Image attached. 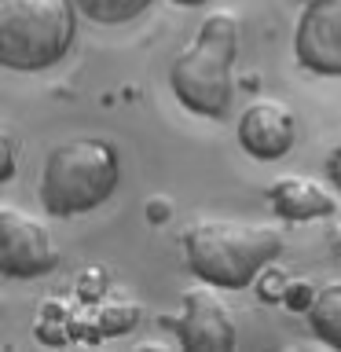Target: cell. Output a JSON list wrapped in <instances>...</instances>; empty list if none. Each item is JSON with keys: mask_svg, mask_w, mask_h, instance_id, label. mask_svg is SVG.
<instances>
[{"mask_svg": "<svg viewBox=\"0 0 341 352\" xmlns=\"http://www.w3.org/2000/svg\"><path fill=\"white\" fill-rule=\"evenodd\" d=\"M239 55V19L228 11H213L195 41L173 59L169 85L176 99L202 118H224L231 110V66Z\"/></svg>", "mask_w": 341, "mask_h": 352, "instance_id": "7a4b0ae2", "label": "cell"}, {"mask_svg": "<svg viewBox=\"0 0 341 352\" xmlns=\"http://www.w3.org/2000/svg\"><path fill=\"white\" fill-rule=\"evenodd\" d=\"M308 323H312L319 341L341 349V279L327 283L323 290L312 294V305H308Z\"/></svg>", "mask_w": 341, "mask_h": 352, "instance_id": "30bf717a", "label": "cell"}, {"mask_svg": "<svg viewBox=\"0 0 341 352\" xmlns=\"http://www.w3.org/2000/svg\"><path fill=\"white\" fill-rule=\"evenodd\" d=\"M297 140V121L294 110L279 99H257L242 110L239 118V143L250 158L275 162L294 147Z\"/></svg>", "mask_w": 341, "mask_h": 352, "instance_id": "ba28073f", "label": "cell"}, {"mask_svg": "<svg viewBox=\"0 0 341 352\" xmlns=\"http://www.w3.org/2000/svg\"><path fill=\"white\" fill-rule=\"evenodd\" d=\"M77 0H0V63L8 70H48L70 52Z\"/></svg>", "mask_w": 341, "mask_h": 352, "instance_id": "277c9868", "label": "cell"}, {"mask_svg": "<svg viewBox=\"0 0 341 352\" xmlns=\"http://www.w3.org/2000/svg\"><path fill=\"white\" fill-rule=\"evenodd\" d=\"M294 52L305 70L341 77V0H305Z\"/></svg>", "mask_w": 341, "mask_h": 352, "instance_id": "52a82bcc", "label": "cell"}, {"mask_svg": "<svg viewBox=\"0 0 341 352\" xmlns=\"http://www.w3.org/2000/svg\"><path fill=\"white\" fill-rule=\"evenodd\" d=\"M151 0H77V8L85 11L88 19L107 22V26H118V22L136 19L140 11H147Z\"/></svg>", "mask_w": 341, "mask_h": 352, "instance_id": "8fae6325", "label": "cell"}, {"mask_svg": "<svg viewBox=\"0 0 341 352\" xmlns=\"http://www.w3.org/2000/svg\"><path fill=\"white\" fill-rule=\"evenodd\" d=\"M184 312L173 319V330L187 352H228L235 349V319L228 305L206 286H191L180 294Z\"/></svg>", "mask_w": 341, "mask_h": 352, "instance_id": "8992f818", "label": "cell"}, {"mask_svg": "<svg viewBox=\"0 0 341 352\" xmlns=\"http://www.w3.org/2000/svg\"><path fill=\"white\" fill-rule=\"evenodd\" d=\"M121 162L114 143L77 136L48 151L41 176V206L55 217H77L103 206L118 191Z\"/></svg>", "mask_w": 341, "mask_h": 352, "instance_id": "3957f363", "label": "cell"}, {"mask_svg": "<svg viewBox=\"0 0 341 352\" xmlns=\"http://www.w3.org/2000/svg\"><path fill=\"white\" fill-rule=\"evenodd\" d=\"M268 202L283 220H316L334 213V198L312 176H283L268 187Z\"/></svg>", "mask_w": 341, "mask_h": 352, "instance_id": "9c48e42d", "label": "cell"}, {"mask_svg": "<svg viewBox=\"0 0 341 352\" xmlns=\"http://www.w3.org/2000/svg\"><path fill=\"white\" fill-rule=\"evenodd\" d=\"M283 253V235L246 220H198L184 231V257L202 283L242 290Z\"/></svg>", "mask_w": 341, "mask_h": 352, "instance_id": "6da1fadb", "label": "cell"}, {"mask_svg": "<svg viewBox=\"0 0 341 352\" xmlns=\"http://www.w3.org/2000/svg\"><path fill=\"white\" fill-rule=\"evenodd\" d=\"M11 173H15V140L4 132V169H0V180H11Z\"/></svg>", "mask_w": 341, "mask_h": 352, "instance_id": "7c38bea8", "label": "cell"}, {"mask_svg": "<svg viewBox=\"0 0 341 352\" xmlns=\"http://www.w3.org/2000/svg\"><path fill=\"white\" fill-rule=\"evenodd\" d=\"M173 4H184V8H198V4H206V0H173Z\"/></svg>", "mask_w": 341, "mask_h": 352, "instance_id": "5bb4252c", "label": "cell"}, {"mask_svg": "<svg viewBox=\"0 0 341 352\" xmlns=\"http://www.w3.org/2000/svg\"><path fill=\"white\" fill-rule=\"evenodd\" d=\"M59 264L48 228L19 206H0V268L11 279H37Z\"/></svg>", "mask_w": 341, "mask_h": 352, "instance_id": "5b68a950", "label": "cell"}, {"mask_svg": "<svg viewBox=\"0 0 341 352\" xmlns=\"http://www.w3.org/2000/svg\"><path fill=\"white\" fill-rule=\"evenodd\" d=\"M327 169H330V180H334V184L341 187V147L334 151V158H330V165H327Z\"/></svg>", "mask_w": 341, "mask_h": 352, "instance_id": "4fadbf2b", "label": "cell"}]
</instances>
